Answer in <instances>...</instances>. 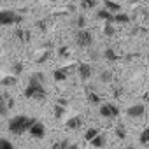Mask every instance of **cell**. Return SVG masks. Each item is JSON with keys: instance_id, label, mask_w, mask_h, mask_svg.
Instances as JSON below:
<instances>
[{"instance_id": "f546056e", "label": "cell", "mask_w": 149, "mask_h": 149, "mask_svg": "<svg viewBox=\"0 0 149 149\" xmlns=\"http://www.w3.org/2000/svg\"><path fill=\"white\" fill-rule=\"evenodd\" d=\"M121 93H123V88L121 86H112V95H114V98H118V97H121Z\"/></svg>"}, {"instance_id": "836d02e7", "label": "cell", "mask_w": 149, "mask_h": 149, "mask_svg": "<svg viewBox=\"0 0 149 149\" xmlns=\"http://www.w3.org/2000/svg\"><path fill=\"white\" fill-rule=\"evenodd\" d=\"M60 54H61V56H67V54H68V47H61V49H60Z\"/></svg>"}, {"instance_id": "d4e9b609", "label": "cell", "mask_w": 149, "mask_h": 149, "mask_svg": "<svg viewBox=\"0 0 149 149\" xmlns=\"http://www.w3.org/2000/svg\"><path fill=\"white\" fill-rule=\"evenodd\" d=\"M100 81H102V83H111V81H112V72H111V70L100 72Z\"/></svg>"}, {"instance_id": "1f68e13d", "label": "cell", "mask_w": 149, "mask_h": 149, "mask_svg": "<svg viewBox=\"0 0 149 149\" xmlns=\"http://www.w3.org/2000/svg\"><path fill=\"white\" fill-rule=\"evenodd\" d=\"M76 23H77V26H79V28L83 30V28H84V25H86V18H84V16H79Z\"/></svg>"}, {"instance_id": "d6a6232c", "label": "cell", "mask_w": 149, "mask_h": 149, "mask_svg": "<svg viewBox=\"0 0 149 149\" xmlns=\"http://www.w3.org/2000/svg\"><path fill=\"white\" fill-rule=\"evenodd\" d=\"M47 58H49V51H46L44 54H40V56H39V58H37L35 61H37V63H44V61H46Z\"/></svg>"}, {"instance_id": "2e32d148", "label": "cell", "mask_w": 149, "mask_h": 149, "mask_svg": "<svg viewBox=\"0 0 149 149\" xmlns=\"http://www.w3.org/2000/svg\"><path fill=\"white\" fill-rule=\"evenodd\" d=\"M68 147H70V140H68V139L56 140V142L51 146V149H68Z\"/></svg>"}, {"instance_id": "d590c367", "label": "cell", "mask_w": 149, "mask_h": 149, "mask_svg": "<svg viewBox=\"0 0 149 149\" xmlns=\"http://www.w3.org/2000/svg\"><path fill=\"white\" fill-rule=\"evenodd\" d=\"M68 149H79V146H77V144H70V147H68Z\"/></svg>"}, {"instance_id": "52a82bcc", "label": "cell", "mask_w": 149, "mask_h": 149, "mask_svg": "<svg viewBox=\"0 0 149 149\" xmlns=\"http://www.w3.org/2000/svg\"><path fill=\"white\" fill-rule=\"evenodd\" d=\"M77 74H79L81 81H88L91 77V74H93V68H91L90 63H79L77 65Z\"/></svg>"}, {"instance_id": "cb8c5ba5", "label": "cell", "mask_w": 149, "mask_h": 149, "mask_svg": "<svg viewBox=\"0 0 149 149\" xmlns=\"http://www.w3.org/2000/svg\"><path fill=\"white\" fill-rule=\"evenodd\" d=\"M11 72H13V76H14V77H18L19 74L23 72V63H19V61H18V63H13V67H11Z\"/></svg>"}, {"instance_id": "5b68a950", "label": "cell", "mask_w": 149, "mask_h": 149, "mask_svg": "<svg viewBox=\"0 0 149 149\" xmlns=\"http://www.w3.org/2000/svg\"><path fill=\"white\" fill-rule=\"evenodd\" d=\"M14 107V98L9 93H0V116H7V112Z\"/></svg>"}, {"instance_id": "4fadbf2b", "label": "cell", "mask_w": 149, "mask_h": 149, "mask_svg": "<svg viewBox=\"0 0 149 149\" xmlns=\"http://www.w3.org/2000/svg\"><path fill=\"white\" fill-rule=\"evenodd\" d=\"M104 9L109 11L111 14H114V13L118 14V13L121 11V6H119L118 2H111V0H105V2H104Z\"/></svg>"}, {"instance_id": "ffe728a7", "label": "cell", "mask_w": 149, "mask_h": 149, "mask_svg": "<svg viewBox=\"0 0 149 149\" xmlns=\"http://www.w3.org/2000/svg\"><path fill=\"white\" fill-rule=\"evenodd\" d=\"M139 142H140L142 146H147V144H149V128H144V130L140 132V135H139Z\"/></svg>"}, {"instance_id": "ba28073f", "label": "cell", "mask_w": 149, "mask_h": 149, "mask_svg": "<svg viewBox=\"0 0 149 149\" xmlns=\"http://www.w3.org/2000/svg\"><path fill=\"white\" fill-rule=\"evenodd\" d=\"M144 112H146L144 104H135V105H130V107L126 109L128 118H142V116H144Z\"/></svg>"}, {"instance_id": "6da1fadb", "label": "cell", "mask_w": 149, "mask_h": 149, "mask_svg": "<svg viewBox=\"0 0 149 149\" xmlns=\"http://www.w3.org/2000/svg\"><path fill=\"white\" fill-rule=\"evenodd\" d=\"M46 90H44V74L42 72H33L28 84L25 88V97L26 98H33V100H44L46 98Z\"/></svg>"}, {"instance_id": "8992f818", "label": "cell", "mask_w": 149, "mask_h": 149, "mask_svg": "<svg viewBox=\"0 0 149 149\" xmlns=\"http://www.w3.org/2000/svg\"><path fill=\"white\" fill-rule=\"evenodd\" d=\"M100 116L107 119H114L119 116V107L114 104H102L100 105Z\"/></svg>"}, {"instance_id": "9c48e42d", "label": "cell", "mask_w": 149, "mask_h": 149, "mask_svg": "<svg viewBox=\"0 0 149 149\" xmlns=\"http://www.w3.org/2000/svg\"><path fill=\"white\" fill-rule=\"evenodd\" d=\"M28 132H30V135L35 137V139H44V135H46V128H44V125H42L40 121H37Z\"/></svg>"}, {"instance_id": "277c9868", "label": "cell", "mask_w": 149, "mask_h": 149, "mask_svg": "<svg viewBox=\"0 0 149 149\" xmlns=\"http://www.w3.org/2000/svg\"><path fill=\"white\" fill-rule=\"evenodd\" d=\"M76 44L79 47H90L93 44V33L90 30H86V28L77 30V33H76Z\"/></svg>"}, {"instance_id": "8d00e7d4", "label": "cell", "mask_w": 149, "mask_h": 149, "mask_svg": "<svg viewBox=\"0 0 149 149\" xmlns=\"http://www.w3.org/2000/svg\"><path fill=\"white\" fill-rule=\"evenodd\" d=\"M125 149H133V146H126V147H125Z\"/></svg>"}, {"instance_id": "8fae6325", "label": "cell", "mask_w": 149, "mask_h": 149, "mask_svg": "<svg viewBox=\"0 0 149 149\" xmlns=\"http://www.w3.org/2000/svg\"><path fill=\"white\" fill-rule=\"evenodd\" d=\"M81 125H83V118H81V116H72V118L65 123L67 130H77Z\"/></svg>"}, {"instance_id": "d6986e66", "label": "cell", "mask_w": 149, "mask_h": 149, "mask_svg": "<svg viewBox=\"0 0 149 149\" xmlns=\"http://www.w3.org/2000/svg\"><path fill=\"white\" fill-rule=\"evenodd\" d=\"M91 146H95V147H104V146H105V135L98 133V135L91 140Z\"/></svg>"}, {"instance_id": "7402d4cb", "label": "cell", "mask_w": 149, "mask_h": 149, "mask_svg": "<svg viewBox=\"0 0 149 149\" xmlns=\"http://www.w3.org/2000/svg\"><path fill=\"white\" fill-rule=\"evenodd\" d=\"M53 77H54L56 81H65V79H67V72H65L63 68H58V70L53 72Z\"/></svg>"}, {"instance_id": "3957f363", "label": "cell", "mask_w": 149, "mask_h": 149, "mask_svg": "<svg viewBox=\"0 0 149 149\" xmlns=\"http://www.w3.org/2000/svg\"><path fill=\"white\" fill-rule=\"evenodd\" d=\"M21 21H23V16L18 14L16 11H11V9L0 11V25H18Z\"/></svg>"}, {"instance_id": "e0dca14e", "label": "cell", "mask_w": 149, "mask_h": 149, "mask_svg": "<svg viewBox=\"0 0 149 149\" xmlns=\"http://www.w3.org/2000/svg\"><path fill=\"white\" fill-rule=\"evenodd\" d=\"M16 83H18V77H14V76H6L0 79V86H13Z\"/></svg>"}, {"instance_id": "83f0119b", "label": "cell", "mask_w": 149, "mask_h": 149, "mask_svg": "<svg viewBox=\"0 0 149 149\" xmlns=\"http://www.w3.org/2000/svg\"><path fill=\"white\" fill-rule=\"evenodd\" d=\"M63 112H65V107H61V105H58V104H56V105H54V118H56V119H60V118L63 116Z\"/></svg>"}, {"instance_id": "484cf974", "label": "cell", "mask_w": 149, "mask_h": 149, "mask_svg": "<svg viewBox=\"0 0 149 149\" xmlns=\"http://www.w3.org/2000/svg\"><path fill=\"white\" fill-rule=\"evenodd\" d=\"M81 7L83 9H93V7H97V2H95V0H83Z\"/></svg>"}, {"instance_id": "e575fe53", "label": "cell", "mask_w": 149, "mask_h": 149, "mask_svg": "<svg viewBox=\"0 0 149 149\" xmlns=\"http://www.w3.org/2000/svg\"><path fill=\"white\" fill-rule=\"evenodd\" d=\"M144 100L149 104V91H146V93H144Z\"/></svg>"}, {"instance_id": "44dd1931", "label": "cell", "mask_w": 149, "mask_h": 149, "mask_svg": "<svg viewBox=\"0 0 149 149\" xmlns=\"http://www.w3.org/2000/svg\"><path fill=\"white\" fill-rule=\"evenodd\" d=\"M98 133H100V132H98L97 128H88V130H86V133H84V140L91 142V140H93V139H95Z\"/></svg>"}, {"instance_id": "74e56055", "label": "cell", "mask_w": 149, "mask_h": 149, "mask_svg": "<svg viewBox=\"0 0 149 149\" xmlns=\"http://www.w3.org/2000/svg\"><path fill=\"white\" fill-rule=\"evenodd\" d=\"M147 40H149V39H147Z\"/></svg>"}, {"instance_id": "9a60e30c", "label": "cell", "mask_w": 149, "mask_h": 149, "mask_svg": "<svg viewBox=\"0 0 149 149\" xmlns=\"http://www.w3.org/2000/svg\"><path fill=\"white\" fill-rule=\"evenodd\" d=\"M104 56H105V60H107V61H118V60H119L118 53H116L112 47H107V49L104 51Z\"/></svg>"}, {"instance_id": "7c38bea8", "label": "cell", "mask_w": 149, "mask_h": 149, "mask_svg": "<svg viewBox=\"0 0 149 149\" xmlns=\"http://www.w3.org/2000/svg\"><path fill=\"white\" fill-rule=\"evenodd\" d=\"M14 35H16V39H19V42H23V44L30 42V39H32V33H30V30H23V28H18Z\"/></svg>"}, {"instance_id": "603a6c76", "label": "cell", "mask_w": 149, "mask_h": 149, "mask_svg": "<svg viewBox=\"0 0 149 149\" xmlns=\"http://www.w3.org/2000/svg\"><path fill=\"white\" fill-rule=\"evenodd\" d=\"M104 33H105V35H109V37H112V35L116 33V28H114V23H111V21H107V23H105V26H104Z\"/></svg>"}, {"instance_id": "5bb4252c", "label": "cell", "mask_w": 149, "mask_h": 149, "mask_svg": "<svg viewBox=\"0 0 149 149\" xmlns=\"http://www.w3.org/2000/svg\"><path fill=\"white\" fill-rule=\"evenodd\" d=\"M112 16H114V14H111V13L105 11V9H98V11H97V18L102 19V21H105V23H107V21L112 23Z\"/></svg>"}, {"instance_id": "ac0fdd59", "label": "cell", "mask_w": 149, "mask_h": 149, "mask_svg": "<svg viewBox=\"0 0 149 149\" xmlns=\"http://www.w3.org/2000/svg\"><path fill=\"white\" fill-rule=\"evenodd\" d=\"M130 19H132V18H130L128 14H119V13H118V14L112 16V23H130Z\"/></svg>"}, {"instance_id": "7a4b0ae2", "label": "cell", "mask_w": 149, "mask_h": 149, "mask_svg": "<svg viewBox=\"0 0 149 149\" xmlns=\"http://www.w3.org/2000/svg\"><path fill=\"white\" fill-rule=\"evenodd\" d=\"M35 123H37V119H35V118L18 114V116H14V118H11V119H9L7 128H9V132H11L13 135H23V133H25V132H28Z\"/></svg>"}, {"instance_id": "f1b7e54d", "label": "cell", "mask_w": 149, "mask_h": 149, "mask_svg": "<svg viewBox=\"0 0 149 149\" xmlns=\"http://www.w3.org/2000/svg\"><path fill=\"white\" fill-rule=\"evenodd\" d=\"M116 135H118L119 139H125V137H126V132H125V126H123V125H118V126H116Z\"/></svg>"}, {"instance_id": "4316f807", "label": "cell", "mask_w": 149, "mask_h": 149, "mask_svg": "<svg viewBox=\"0 0 149 149\" xmlns=\"http://www.w3.org/2000/svg\"><path fill=\"white\" fill-rule=\"evenodd\" d=\"M0 149H14V146L7 139H0Z\"/></svg>"}, {"instance_id": "4dcf8cb0", "label": "cell", "mask_w": 149, "mask_h": 149, "mask_svg": "<svg viewBox=\"0 0 149 149\" xmlns=\"http://www.w3.org/2000/svg\"><path fill=\"white\" fill-rule=\"evenodd\" d=\"M35 25H37V26H39V30H42V32H44V30H47V19H40V21H37Z\"/></svg>"}, {"instance_id": "30bf717a", "label": "cell", "mask_w": 149, "mask_h": 149, "mask_svg": "<svg viewBox=\"0 0 149 149\" xmlns=\"http://www.w3.org/2000/svg\"><path fill=\"white\" fill-rule=\"evenodd\" d=\"M84 91H86V98H88L90 104H93V105H100V100H102V98H100V95H98L91 86H88Z\"/></svg>"}]
</instances>
